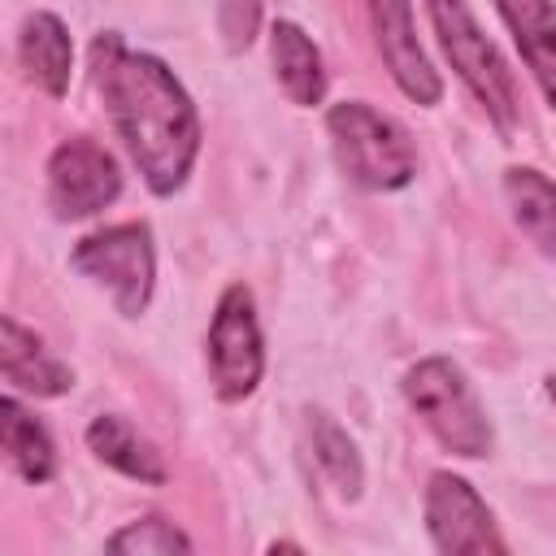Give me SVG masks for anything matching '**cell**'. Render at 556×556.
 I'll return each mask as SVG.
<instances>
[{
    "mask_svg": "<svg viewBox=\"0 0 556 556\" xmlns=\"http://www.w3.org/2000/svg\"><path fill=\"white\" fill-rule=\"evenodd\" d=\"M91 78L104 113L139 165L152 195H174L200 152V113L187 87L152 52H135L104 30L91 43Z\"/></svg>",
    "mask_w": 556,
    "mask_h": 556,
    "instance_id": "cell-1",
    "label": "cell"
},
{
    "mask_svg": "<svg viewBox=\"0 0 556 556\" xmlns=\"http://www.w3.org/2000/svg\"><path fill=\"white\" fill-rule=\"evenodd\" d=\"M404 400L408 408L426 421V430L456 456L465 460H482L491 456L495 430L491 417L473 391V382L465 378V369L447 356H421L417 365H408L404 374Z\"/></svg>",
    "mask_w": 556,
    "mask_h": 556,
    "instance_id": "cell-2",
    "label": "cell"
},
{
    "mask_svg": "<svg viewBox=\"0 0 556 556\" xmlns=\"http://www.w3.org/2000/svg\"><path fill=\"white\" fill-rule=\"evenodd\" d=\"M326 135L339 169L365 191H400L417 174L408 130L365 100H343L326 113Z\"/></svg>",
    "mask_w": 556,
    "mask_h": 556,
    "instance_id": "cell-3",
    "label": "cell"
},
{
    "mask_svg": "<svg viewBox=\"0 0 556 556\" xmlns=\"http://www.w3.org/2000/svg\"><path fill=\"white\" fill-rule=\"evenodd\" d=\"M426 13L439 35V48L452 61V70L460 74V83L478 96V104L491 113V122L508 135L517 126L521 100H517V78L508 70L504 52L486 39V30L478 26V17L465 0H426Z\"/></svg>",
    "mask_w": 556,
    "mask_h": 556,
    "instance_id": "cell-4",
    "label": "cell"
},
{
    "mask_svg": "<svg viewBox=\"0 0 556 556\" xmlns=\"http://www.w3.org/2000/svg\"><path fill=\"white\" fill-rule=\"evenodd\" d=\"M70 265L83 278H91L96 287H104L122 317H139L152 300L156 252H152V230L143 222L104 226V230L78 239L70 252Z\"/></svg>",
    "mask_w": 556,
    "mask_h": 556,
    "instance_id": "cell-5",
    "label": "cell"
},
{
    "mask_svg": "<svg viewBox=\"0 0 556 556\" xmlns=\"http://www.w3.org/2000/svg\"><path fill=\"white\" fill-rule=\"evenodd\" d=\"M204 361H208V382L217 400L239 404L256 391L265 374V339L256 321V300L243 282H230L217 295L208 339H204Z\"/></svg>",
    "mask_w": 556,
    "mask_h": 556,
    "instance_id": "cell-6",
    "label": "cell"
},
{
    "mask_svg": "<svg viewBox=\"0 0 556 556\" xmlns=\"http://www.w3.org/2000/svg\"><path fill=\"white\" fill-rule=\"evenodd\" d=\"M426 534L439 552L447 556H504L508 543L500 539V526H495V513L486 508V500L473 491L469 478L452 473V469H439L430 473L426 482Z\"/></svg>",
    "mask_w": 556,
    "mask_h": 556,
    "instance_id": "cell-7",
    "label": "cell"
},
{
    "mask_svg": "<svg viewBox=\"0 0 556 556\" xmlns=\"http://www.w3.org/2000/svg\"><path fill=\"white\" fill-rule=\"evenodd\" d=\"M122 195L117 161L87 135H74L48 156V204L61 222L96 217Z\"/></svg>",
    "mask_w": 556,
    "mask_h": 556,
    "instance_id": "cell-8",
    "label": "cell"
},
{
    "mask_svg": "<svg viewBox=\"0 0 556 556\" xmlns=\"http://www.w3.org/2000/svg\"><path fill=\"white\" fill-rule=\"evenodd\" d=\"M369 9V26L378 39V52L395 78V87L413 100V104H439L443 83L430 65V56L417 43V26H413V4L408 0H365Z\"/></svg>",
    "mask_w": 556,
    "mask_h": 556,
    "instance_id": "cell-9",
    "label": "cell"
},
{
    "mask_svg": "<svg viewBox=\"0 0 556 556\" xmlns=\"http://www.w3.org/2000/svg\"><path fill=\"white\" fill-rule=\"evenodd\" d=\"M0 374L13 391H26L35 400H56L74 387V369L43 348L35 330H26L13 313L0 317Z\"/></svg>",
    "mask_w": 556,
    "mask_h": 556,
    "instance_id": "cell-10",
    "label": "cell"
},
{
    "mask_svg": "<svg viewBox=\"0 0 556 556\" xmlns=\"http://www.w3.org/2000/svg\"><path fill=\"white\" fill-rule=\"evenodd\" d=\"M17 61L43 96L61 100L70 91V70H74V43H70L65 22L48 9L26 13L17 30Z\"/></svg>",
    "mask_w": 556,
    "mask_h": 556,
    "instance_id": "cell-11",
    "label": "cell"
},
{
    "mask_svg": "<svg viewBox=\"0 0 556 556\" xmlns=\"http://www.w3.org/2000/svg\"><path fill=\"white\" fill-rule=\"evenodd\" d=\"M543 100L556 109V0H495Z\"/></svg>",
    "mask_w": 556,
    "mask_h": 556,
    "instance_id": "cell-12",
    "label": "cell"
},
{
    "mask_svg": "<svg viewBox=\"0 0 556 556\" xmlns=\"http://www.w3.org/2000/svg\"><path fill=\"white\" fill-rule=\"evenodd\" d=\"M269 61H274V78L287 91L291 104L313 109L326 96V70H321V52L317 43L304 35V26L278 17L269 26Z\"/></svg>",
    "mask_w": 556,
    "mask_h": 556,
    "instance_id": "cell-13",
    "label": "cell"
},
{
    "mask_svg": "<svg viewBox=\"0 0 556 556\" xmlns=\"http://www.w3.org/2000/svg\"><path fill=\"white\" fill-rule=\"evenodd\" d=\"M87 447L96 452V460H104L109 469L135 478V482H148V486H161L169 473H165V460L161 452L117 413H100L91 426H87Z\"/></svg>",
    "mask_w": 556,
    "mask_h": 556,
    "instance_id": "cell-14",
    "label": "cell"
},
{
    "mask_svg": "<svg viewBox=\"0 0 556 556\" xmlns=\"http://www.w3.org/2000/svg\"><path fill=\"white\" fill-rule=\"evenodd\" d=\"M504 200L513 208L517 230L556 261V182L534 165L504 169Z\"/></svg>",
    "mask_w": 556,
    "mask_h": 556,
    "instance_id": "cell-15",
    "label": "cell"
},
{
    "mask_svg": "<svg viewBox=\"0 0 556 556\" xmlns=\"http://www.w3.org/2000/svg\"><path fill=\"white\" fill-rule=\"evenodd\" d=\"M0 439H4L9 465H13L26 482H35V486L52 482V473H56L52 434H48V426H43L17 395H4V400H0Z\"/></svg>",
    "mask_w": 556,
    "mask_h": 556,
    "instance_id": "cell-16",
    "label": "cell"
},
{
    "mask_svg": "<svg viewBox=\"0 0 556 556\" xmlns=\"http://www.w3.org/2000/svg\"><path fill=\"white\" fill-rule=\"evenodd\" d=\"M308 439H313V456H317L321 473L334 482V491L343 500H356L365 486V465H361V452L348 439V430L330 413L317 408V413H308Z\"/></svg>",
    "mask_w": 556,
    "mask_h": 556,
    "instance_id": "cell-17",
    "label": "cell"
},
{
    "mask_svg": "<svg viewBox=\"0 0 556 556\" xmlns=\"http://www.w3.org/2000/svg\"><path fill=\"white\" fill-rule=\"evenodd\" d=\"M104 547L130 552V556H169V552H191V539L165 517H139V521L122 526L117 534H109Z\"/></svg>",
    "mask_w": 556,
    "mask_h": 556,
    "instance_id": "cell-18",
    "label": "cell"
},
{
    "mask_svg": "<svg viewBox=\"0 0 556 556\" xmlns=\"http://www.w3.org/2000/svg\"><path fill=\"white\" fill-rule=\"evenodd\" d=\"M217 22H222V35H226L230 52H239V48L252 43L256 22H261V9H256V0H222V17Z\"/></svg>",
    "mask_w": 556,
    "mask_h": 556,
    "instance_id": "cell-19",
    "label": "cell"
},
{
    "mask_svg": "<svg viewBox=\"0 0 556 556\" xmlns=\"http://www.w3.org/2000/svg\"><path fill=\"white\" fill-rule=\"evenodd\" d=\"M543 387H547V400L556 404V374H547V382H543Z\"/></svg>",
    "mask_w": 556,
    "mask_h": 556,
    "instance_id": "cell-20",
    "label": "cell"
}]
</instances>
